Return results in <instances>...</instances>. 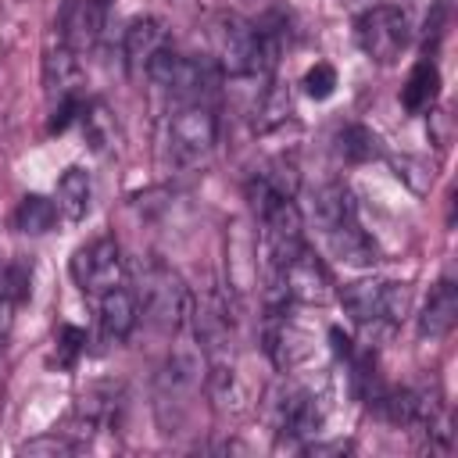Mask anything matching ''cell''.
Returning <instances> with one entry per match:
<instances>
[{"instance_id":"16","label":"cell","mask_w":458,"mask_h":458,"mask_svg":"<svg viewBox=\"0 0 458 458\" xmlns=\"http://www.w3.org/2000/svg\"><path fill=\"white\" fill-rule=\"evenodd\" d=\"M322 419H326V411H322V404H318V397H315L311 390H293V394L283 401V411H279V426H283V433H290V437H308V433H315V429L322 426Z\"/></svg>"},{"instance_id":"1","label":"cell","mask_w":458,"mask_h":458,"mask_svg":"<svg viewBox=\"0 0 458 458\" xmlns=\"http://www.w3.org/2000/svg\"><path fill=\"white\" fill-rule=\"evenodd\" d=\"M211 57L225 75L236 79H268L272 68L261 57V39L254 21H243L236 14H222L211 29Z\"/></svg>"},{"instance_id":"17","label":"cell","mask_w":458,"mask_h":458,"mask_svg":"<svg viewBox=\"0 0 458 458\" xmlns=\"http://www.w3.org/2000/svg\"><path fill=\"white\" fill-rule=\"evenodd\" d=\"M43 79H47V89L57 93V97L79 93L82 68H79L75 50H72V47H61V50H54V54H47V61H43Z\"/></svg>"},{"instance_id":"3","label":"cell","mask_w":458,"mask_h":458,"mask_svg":"<svg viewBox=\"0 0 458 458\" xmlns=\"http://www.w3.org/2000/svg\"><path fill=\"white\" fill-rule=\"evenodd\" d=\"M354 39L361 47L365 57H372L376 64H394L408 39H411V25H408V14L401 7H390V4H379V7H369L358 21H354Z\"/></svg>"},{"instance_id":"23","label":"cell","mask_w":458,"mask_h":458,"mask_svg":"<svg viewBox=\"0 0 458 458\" xmlns=\"http://www.w3.org/2000/svg\"><path fill=\"white\" fill-rule=\"evenodd\" d=\"M21 451L25 454H39V451H72V444L64 440V437H43V440H32V444H21Z\"/></svg>"},{"instance_id":"12","label":"cell","mask_w":458,"mask_h":458,"mask_svg":"<svg viewBox=\"0 0 458 458\" xmlns=\"http://www.w3.org/2000/svg\"><path fill=\"white\" fill-rule=\"evenodd\" d=\"M165 36H168L165 32V21H157V18H136L125 29V43H122L129 72H147V64L154 61V54L168 47Z\"/></svg>"},{"instance_id":"6","label":"cell","mask_w":458,"mask_h":458,"mask_svg":"<svg viewBox=\"0 0 458 458\" xmlns=\"http://www.w3.org/2000/svg\"><path fill=\"white\" fill-rule=\"evenodd\" d=\"M208 75H211L208 61H193L186 54H175L172 47L157 50L154 61L147 64V79L161 93H168L172 100H182V104H190V100L200 97V89L208 86Z\"/></svg>"},{"instance_id":"8","label":"cell","mask_w":458,"mask_h":458,"mask_svg":"<svg viewBox=\"0 0 458 458\" xmlns=\"http://www.w3.org/2000/svg\"><path fill=\"white\" fill-rule=\"evenodd\" d=\"M72 276L79 283L82 293L89 297H104L107 290L122 286V250L111 236H100L86 247L75 250L72 258Z\"/></svg>"},{"instance_id":"18","label":"cell","mask_w":458,"mask_h":458,"mask_svg":"<svg viewBox=\"0 0 458 458\" xmlns=\"http://www.w3.org/2000/svg\"><path fill=\"white\" fill-rule=\"evenodd\" d=\"M54 222H57V204H54V200H47V197H39V193L21 197V204H18V211H14V225H18L21 233L39 236V233H50Z\"/></svg>"},{"instance_id":"11","label":"cell","mask_w":458,"mask_h":458,"mask_svg":"<svg viewBox=\"0 0 458 458\" xmlns=\"http://www.w3.org/2000/svg\"><path fill=\"white\" fill-rule=\"evenodd\" d=\"M140 322V297L125 286H114L100 297V329L104 340H125Z\"/></svg>"},{"instance_id":"2","label":"cell","mask_w":458,"mask_h":458,"mask_svg":"<svg viewBox=\"0 0 458 458\" xmlns=\"http://www.w3.org/2000/svg\"><path fill=\"white\" fill-rule=\"evenodd\" d=\"M340 304L361 326H397L408 311V286L390 279H358L344 286Z\"/></svg>"},{"instance_id":"10","label":"cell","mask_w":458,"mask_h":458,"mask_svg":"<svg viewBox=\"0 0 458 458\" xmlns=\"http://www.w3.org/2000/svg\"><path fill=\"white\" fill-rule=\"evenodd\" d=\"M326 240H329L333 254H336L344 265L369 268V265H376V258H379L376 243L365 236V229L358 225V218H344V222L329 225V229H326Z\"/></svg>"},{"instance_id":"4","label":"cell","mask_w":458,"mask_h":458,"mask_svg":"<svg viewBox=\"0 0 458 458\" xmlns=\"http://www.w3.org/2000/svg\"><path fill=\"white\" fill-rule=\"evenodd\" d=\"M218 143V118L211 107L190 100L182 104L172 122H168V150L179 165H197L204 161Z\"/></svg>"},{"instance_id":"22","label":"cell","mask_w":458,"mask_h":458,"mask_svg":"<svg viewBox=\"0 0 458 458\" xmlns=\"http://www.w3.org/2000/svg\"><path fill=\"white\" fill-rule=\"evenodd\" d=\"M57 347H61V361L72 365V358L86 347V333L75 329V326H61V333H57Z\"/></svg>"},{"instance_id":"21","label":"cell","mask_w":458,"mask_h":458,"mask_svg":"<svg viewBox=\"0 0 458 458\" xmlns=\"http://www.w3.org/2000/svg\"><path fill=\"white\" fill-rule=\"evenodd\" d=\"M340 154L347 161H365V157L376 154V136L369 129H361V125H347L340 132Z\"/></svg>"},{"instance_id":"14","label":"cell","mask_w":458,"mask_h":458,"mask_svg":"<svg viewBox=\"0 0 458 458\" xmlns=\"http://www.w3.org/2000/svg\"><path fill=\"white\" fill-rule=\"evenodd\" d=\"M89 197H93L89 172H86V168H79V165L64 168V175L57 179V193H54L57 215H64L68 222L86 218V211H89Z\"/></svg>"},{"instance_id":"9","label":"cell","mask_w":458,"mask_h":458,"mask_svg":"<svg viewBox=\"0 0 458 458\" xmlns=\"http://www.w3.org/2000/svg\"><path fill=\"white\" fill-rule=\"evenodd\" d=\"M276 286H283V297H293L301 304H326V301L336 297L326 261L318 254H311L308 247H301L286 261V268L276 276Z\"/></svg>"},{"instance_id":"24","label":"cell","mask_w":458,"mask_h":458,"mask_svg":"<svg viewBox=\"0 0 458 458\" xmlns=\"http://www.w3.org/2000/svg\"><path fill=\"white\" fill-rule=\"evenodd\" d=\"M4 279H7V268L0 265V297H4Z\"/></svg>"},{"instance_id":"15","label":"cell","mask_w":458,"mask_h":458,"mask_svg":"<svg viewBox=\"0 0 458 458\" xmlns=\"http://www.w3.org/2000/svg\"><path fill=\"white\" fill-rule=\"evenodd\" d=\"M437 97H440V68L433 61H419L401 86V104H404V111L422 114L437 104Z\"/></svg>"},{"instance_id":"5","label":"cell","mask_w":458,"mask_h":458,"mask_svg":"<svg viewBox=\"0 0 458 458\" xmlns=\"http://www.w3.org/2000/svg\"><path fill=\"white\" fill-rule=\"evenodd\" d=\"M140 297H143V315L154 322V326H161V329H179V322H182V315H186V308H190V297H186V286H182V279L172 272V268H165V265H150L147 272H143V279H140Z\"/></svg>"},{"instance_id":"7","label":"cell","mask_w":458,"mask_h":458,"mask_svg":"<svg viewBox=\"0 0 458 458\" xmlns=\"http://www.w3.org/2000/svg\"><path fill=\"white\" fill-rule=\"evenodd\" d=\"M261 247L272 276H279L286 261L304 247V218L293 200H279L268 211H261Z\"/></svg>"},{"instance_id":"19","label":"cell","mask_w":458,"mask_h":458,"mask_svg":"<svg viewBox=\"0 0 458 458\" xmlns=\"http://www.w3.org/2000/svg\"><path fill=\"white\" fill-rule=\"evenodd\" d=\"M315 218L322 222V229H329V225H336L344 218H354V197H351V190L344 182L322 186L318 197H315Z\"/></svg>"},{"instance_id":"25","label":"cell","mask_w":458,"mask_h":458,"mask_svg":"<svg viewBox=\"0 0 458 458\" xmlns=\"http://www.w3.org/2000/svg\"><path fill=\"white\" fill-rule=\"evenodd\" d=\"M0 351H4V340H0Z\"/></svg>"},{"instance_id":"20","label":"cell","mask_w":458,"mask_h":458,"mask_svg":"<svg viewBox=\"0 0 458 458\" xmlns=\"http://www.w3.org/2000/svg\"><path fill=\"white\" fill-rule=\"evenodd\" d=\"M301 86H304V93H308L311 100H329L333 89H336V68H333L329 61H315V64L304 72Z\"/></svg>"},{"instance_id":"13","label":"cell","mask_w":458,"mask_h":458,"mask_svg":"<svg viewBox=\"0 0 458 458\" xmlns=\"http://www.w3.org/2000/svg\"><path fill=\"white\" fill-rule=\"evenodd\" d=\"M454 318H458V290L451 279H440L426 297V308L419 315V333L429 340H440L454 329Z\"/></svg>"}]
</instances>
